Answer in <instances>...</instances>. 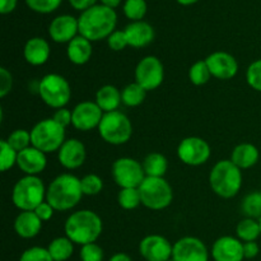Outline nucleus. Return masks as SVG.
Returning <instances> with one entry per match:
<instances>
[{
    "instance_id": "obj_1",
    "label": "nucleus",
    "mask_w": 261,
    "mask_h": 261,
    "mask_svg": "<svg viewBox=\"0 0 261 261\" xmlns=\"http://www.w3.org/2000/svg\"><path fill=\"white\" fill-rule=\"evenodd\" d=\"M117 15L112 8L106 5H93L84 10L78 18L79 35L91 42L109 38L116 27Z\"/></svg>"
},
{
    "instance_id": "obj_2",
    "label": "nucleus",
    "mask_w": 261,
    "mask_h": 261,
    "mask_svg": "<svg viewBox=\"0 0 261 261\" xmlns=\"http://www.w3.org/2000/svg\"><path fill=\"white\" fill-rule=\"evenodd\" d=\"M64 231L65 236L74 244L83 246L93 244L99 239L103 231V222L96 212L82 209L68 217L64 224Z\"/></svg>"
},
{
    "instance_id": "obj_3",
    "label": "nucleus",
    "mask_w": 261,
    "mask_h": 261,
    "mask_svg": "<svg viewBox=\"0 0 261 261\" xmlns=\"http://www.w3.org/2000/svg\"><path fill=\"white\" fill-rule=\"evenodd\" d=\"M81 178L63 173L54 178L46 190V201L58 212H66L81 203L83 198Z\"/></svg>"
},
{
    "instance_id": "obj_4",
    "label": "nucleus",
    "mask_w": 261,
    "mask_h": 261,
    "mask_svg": "<svg viewBox=\"0 0 261 261\" xmlns=\"http://www.w3.org/2000/svg\"><path fill=\"white\" fill-rule=\"evenodd\" d=\"M241 171L231 160L218 161L209 175V185L213 193L223 199L234 198L242 188Z\"/></svg>"
},
{
    "instance_id": "obj_5",
    "label": "nucleus",
    "mask_w": 261,
    "mask_h": 261,
    "mask_svg": "<svg viewBox=\"0 0 261 261\" xmlns=\"http://www.w3.org/2000/svg\"><path fill=\"white\" fill-rule=\"evenodd\" d=\"M43 181L38 176H24L15 182L12 191V201L20 212L35 211L46 200Z\"/></svg>"
},
{
    "instance_id": "obj_6",
    "label": "nucleus",
    "mask_w": 261,
    "mask_h": 261,
    "mask_svg": "<svg viewBox=\"0 0 261 261\" xmlns=\"http://www.w3.org/2000/svg\"><path fill=\"white\" fill-rule=\"evenodd\" d=\"M32 145L43 153L58 152L65 142V127L51 119L38 121L31 130Z\"/></svg>"
},
{
    "instance_id": "obj_7",
    "label": "nucleus",
    "mask_w": 261,
    "mask_h": 261,
    "mask_svg": "<svg viewBox=\"0 0 261 261\" xmlns=\"http://www.w3.org/2000/svg\"><path fill=\"white\" fill-rule=\"evenodd\" d=\"M41 99L51 109H63L71 98V87L63 75L56 73L46 74L38 83Z\"/></svg>"
},
{
    "instance_id": "obj_8",
    "label": "nucleus",
    "mask_w": 261,
    "mask_h": 261,
    "mask_svg": "<svg viewBox=\"0 0 261 261\" xmlns=\"http://www.w3.org/2000/svg\"><path fill=\"white\" fill-rule=\"evenodd\" d=\"M99 137L111 145H122L133 135V124L121 111L106 112L98 126Z\"/></svg>"
},
{
    "instance_id": "obj_9",
    "label": "nucleus",
    "mask_w": 261,
    "mask_h": 261,
    "mask_svg": "<svg viewBox=\"0 0 261 261\" xmlns=\"http://www.w3.org/2000/svg\"><path fill=\"white\" fill-rule=\"evenodd\" d=\"M138 189L142 204L150 211H163L173 200V190L165 177H145Z\"/></svg>"
},
{
    "instance_id": "obj_10",
    "label": "nucleus",
    "mask_w": 261,
    "mask_h": 261,
    "mask_svg": "<svg viewBox=\"0 0 261 261\" xmlns=\"http://www.w3.org/2000/svg\"><path fill=\"white\" fill-rule=\"evenodd\" d=\"M111 173L116 185L121 189L139 188L147 177L142 163L130 157H121L115 161Z\"/></svg>"
},
{
    "instance_id": "obj_11",
    "label": "nucleus",
    "mask_w": 261,
    "mask_h": 261,
    "mask_svg": "<svg viewBox=\"0 0 261 261\" xmlns=\"http://www.w3.org/2000/svg\"><path fill=\"white\" fill-rule=\"evenodd\" d=\"M165 79V68L157 56L148 55L138 63L135 68V82L145 91H154Z\"/></svg>"
},
{
    "instance_id": "obj_12",
    "label": "nucleus",
    "mask_w": 261,
    "mask_h": 261,
    "mask_svg": "<svg viewBox=\"0 0 261 261\" xmlns=\"http://www.w3.org/2000/svg\"><path fill=\"white\" fill-rule=\"evenodd\" d=\"M211 145L199 137H188L180 142L177 147V157L184 165L198 167L208 162L211 158Z\"/></svg>"
},
{
    "instance_id": "obj_13",
    "label": "nucleus",
    "mask_w": 261,
    "mask_h": 261,
    "mask_svg": "<svg viewBox=\"0 0 261 261\" xmlns=\"http://www.w3.org/2000/svg\"><path fill=\"white\" fill-rule=\"evenodd\" d=\"M172 251L173 245L161 234H148L139 244V254L145 261H168Z\"/></svg>"
},
{
    "instance_id": "obj_14",
    "label": "nucleus",
    "mask_w": 261,
    "mask_h": 261,
    "mask_svg": "<svg viewBox=\"0 0 261 261\" xmlns=\"http://www.w3.org/2000/svg\"><path fill=\"white\" fill-rule=\"evenodd\" d=\"M172 259L175 261H208L209 252L200 239L186 236L173 244Z\"/></svg>"
},
{
    "instance_id": "obj_15",
    "label": "nucleus",
    "mask_w": 261,
    "mask_h": 261,
    "mask_svg": "<svg viewBox=\"0 0 261 261\" xmlns=\"http://www.w3.org/2000/svg\"><path fill=\"white\" fill-rule=\"evenodd\" d=\"M73 120L71 125L81 132H89L92 129H98L99 122L105 112L99 109L96 102L83 101L73 109Z\"/></svg>"
},
{
    "instance_id": "obj_16",
    "label": "nucleus",
    "mask_w": 261,
    "mask_h": 261,
    "mask_svg": "<svg viewBox=\"0 0 261 261\" xmlns=\"http://www.w3.org/2000/svg\"><path fill=\"white\" fill-rule=\"evenodd\" d=\"M212 76L221 81H228L239 73V63L236 58L226 51H216L205 59Z\"/></svg>"
},
{
    "instance_id": "obj_17",
    "label": "nucleus",
    "mask_w": 261,
    "mask_h": 261,
    "mask_svg": "<svg viewBox=\"0 0 261 261\" xmlns=\"http://www.w3.org/2000/svg\"><path fill=\"white\" fill-rule=\"evenodd\" d=\"M87 150L79 139L71 138L66 139L60 149L58 150V160L66 170H76L86 162Z\"/></svg>"
},
{
    "instance_id": "obj_18",
    "label": "nucleus",
    "mask_w": 261,
    "mask_h": 261,
    "mask_svg": "<svg viewBox=\"0 0 261 261\" xmlns=\"http://www.w3.org/2000/svg\"><path fill=\"white\" fill-rule=\"evenodd\" d=\"M212 256L214 261H242L244 242L232 236L219 237L212 247Z\"/></svg>"
},
{
    "instance_id": "obj_19",
    "label": "nucleus",
    "mask_w": 261,
    "mask_h": 261,
    "mask_svg": "<svg viewBox=\"0 0 261 261\" xmlns=\"http://www.w3.org/2000/svg\"><path fill=\"white\" fill-rule=\"evenodd\" d=\"M17 166L25 176H38L45 171L47 166L46 153L31 145L18 153Z\"/></svg>"
},
{
    "instance_id": "obj_20",
    "label": "nucleus",
    "mask_w": 261,
    "mask_h": 261,
    "mask_svg": "<svg viewBox=\"0 0 261 261\" xmlns=\"http://www.w3.org/2000/svg\"><path fill=\"white\" fill-rule=\"evenodd\" d=\"M79 32L78 19L68 14L59 15L51 22L48 27V33L53 41L58 43H69L76 37Z\"/></svg>"
},
{
    "instance_id": "obj_21",
    "label": "nucleus",
    "mask_w": 261,
    "mask_h": 261,
    "mask_svg": "<svg viewBox=\"0 0 261 261\" xmlns=\"http://www.w3.org/2000/svg\"><path fill=\"white\" fill-rule=\"evenodd\" d=\"M124 31L129 46L132 47H145L154 40V30L149 23L144 22V20H137V22L130 23Z\"/></svg>"
},
{
    "instance_id": "obj_22",
    "label": "nucleus",
    "mask_w": 261,
    "mask_h": 261,
    "mask_svg": "<svg viewBox=\"0 0 261 261\" xmlns=\"http://www.w3.org/2000/svg\"><path fill=\"white\" fill-rule=\"evenodd\" d=\"M50 54V45L45 38L41 37L30 38L23 48L24 60L33 66H41L47 63Z\"/></svg>"
},
{
    "instance_id": "obj_23",
    "label": "nucleus",
    "mask_w": 261,
    "mask_h": 261,
    "mask_svg": "<svg viewBox=\"0 0 261 261\" xmlns=\"http://www.w3.org/2000/svg\"><path fill=\"white\" fill-rule=\"evenodd\" d=\"M42 229V221L33 211L20 212L14 221V231L19 237L25 240L33 239Z\"/></svg>"
},
{
    "instance_id": "obj_24",
    "label": "nucleus",
    "mask_w": 261,
    "mask_h": 261,
    "mask_svg": "<svg viewBox=\"0 0 261 261\" xmlns=\"http://www.w3.org/2000/svg\"><path fill=\"white\" fill-rule=\"evenodd\" d=\"M92 42L81 35L73 38L66 47V56L74 65H84L88 63L92 58Z\"/></svg>"
},
{
    "instance_id": "obj_25",
    "label": "nucleus",
    "mask_w": 261,
    "mask_h": 261,
    "mask_svg": "<svg viewBox=\"0 0 261 261\" xmlns=\"http://www.w3.org/2000/svg\"><path fill=\"white\" fill-rule=\"evenodd\" d=\"M259 158V149L251 143H241V144L236 145L231 153V161L240 170H247V168L254 167Z\"/></svg>"
},
{
    "instance_id": "obj_26",
    "label": "nucleus",
    "mask_w": 261,
    "mask_h": 261,
    "mask_svg": "<svg viewBox=\"0 0 261 261\" xmlns=\"http://www.w3.org/2000/svg\"><path fill=\"white\" fill-rule=\"evenodd\" d=\"M96 103L105 114L117 111L119 106L122 103L121 91L111 84L102 86L96 93Z\"/></svg>"
},
{
    "instance_id": "obj_27",
    "label": "nucleus",
    "mask_w": 261,
    "mask_h": 261,
    "mask_svg": "<svg viewBox=\"0 0 261 261\" xmlns=\"http://www.w3.org/2000/svg\"><path fill=\"white\" fill-rule=\"evenodd\" d=\"M142 165L147 177H165L168 168L167 158L158 152H152L145 155Z\"/></svg>"
},
{
    "instance_id": "obj_28",
    "label": "nucleus",
    "mask_w": 261,
    "mask_h": 261,
    "mask_svg": "<svg viewBox=\"0 0 261 261\" xmlns=\"http://www.w3.org/2000/svg\"><path fill=\"white\" fill-rule=\"evenodd\" d=\"M48 252L54 261H66L74 252V242L68 237H56L48 244Z\"/></svg>"
},
{
    "instance_id": "obj_29",
    "label": "nucleus",
    "mask_w": 261,
    "mask_h": 261,
    "mask_svg": "<svg viewBox=\"0 0 261 261\" xmlns=\"http://www.w3.org/2000/svg\"><path fill=\"white\" fill-rule=\"evenodd\" d=\"M237 239L241 240L242 242H251L256 241L261 236L260 223L257 219L245 218L239 222L236 227Z\"/></svg>"
},
{
    "instance_id": "obj_30",
    "label": "nucleus",
    "mask_w": 261,
    "mask_h": 261,
    "mask_svg": "<svg viewBox=\"0 0 261 261\" xmlns=\"http://www.w3.org/2000/svg\"><path fill=\"white\" fill-rule=\"evenodd\" d=\"M145 96H147V91L137 82L127 84L121 91L122 103L127 107L140 106L144 102Z\"/></svg>"
},
{
    "instance_id": "obj_31",
    "label": "nucleus",
    "mask_w": 261,
    "mask_h": 261,
    "mask_svg": "<svg viewBox=\"0 0 261 261\" xmlns=\"http://www.w3.org/2000/svg\"><path fill=\"white\" fill-rule=\"evenodd\" d=\"M242 213L246 218L259 219L261 218V193L260 191H252L247 194L241 203Z\"/></svg>"
},
{
    "instance_id": "obj_32",
    "label": "nucleus",
    "mask_w": 261,
    "mask_h": 261,
    "mask_svg": "<svg viewBox=\"0 0 261 261\" xmlns=\"http://www.w3.org/2000/svg\"><path fill=\"white\" fill-rule=\"evenodd\" d=\"M117 203L125 211H133L137 209L142 204V196H140L139 189L127 188L121 189L117 195Z\"/></svg>"
},
{
    "instance_id": "obj_33",
    "label": "nucleus",
    "mask_w": 261,
    "mask_h": 261,
    "mask_svg": "<svg viewBox=\"0 0 261 261\" xmlns=\"http://www.w3.org/2000/svg\"><path fill=\"white\" fill-rule=\"evenodd\" d=\"M212 78V73L205 60H199L194 63L189 69V79L194 86H204Z\"/></svg>"
},
{
    "instance_id": "obj_34",
    "label": "nucleus",
    "mask_w": 261,
    "mask_h": 261,
    "mask_svg": "<svg viewBox=\"0 0 261 261\" xmlns=\"http://www.w3.org/2000/svg\"><path fill=\"white\" fill-rule=\"evenodd\" d=\"M18 161V152L9 145L7 139L0 140V168L3 172L14 167Z\"/></svg>"
},
{
    "instance_id": "obj_35",
    "label": "nucleus",
    "mask_w": 261,
    "mask_h": 261,
    "mask_svg": "<svg viewBox=\"0 0 261 261\" xmlns=\"http://www.w3.org/2000/svg\"><path fill=\"white\" fill-rule=\"evenodd\" d=\"M7 142L12 148H14L18 153L24 150L25 148L32 145V139H31V132L24 129H17L8 137Z\"/></svg>"
},
{
    "instance_id": "obj_36",
    "label": "nucleus",
    "mask_w": 261,
    "mask_h": 261,
    "mask_svg": "<svg viewBox=\"0 0 261 261\" xmlns=\"http://www.w3.org/2000/svg\"><path fill=\"white\" fill-rule=\"evenodd\" d=\"M82 190H83V195L87 196H96L103 189V181L96 173H89L86 175L83 178H81Z\"/></svg>"
},
{
    "instance_id": "obj_37",
    "label": "nucleus",
    "mask_w": 261,
    "mask_h": 261,
    "mask_svg": "<svg viewBox=\"0 0 261 261\" xmlns=\"http://www.w3.org/2000/svg\"><path fill=\"white\" fill-rule=\"evenodd\" d=\"M124 12L126 17L134 22L142 20L147 13V4L144 0H126L124 4Z\"/></svg>"
},
{
    "instance_id": "obj_38",
    "label": "nucleus",
    "mask_w": 261,
    "mask_h": 261,
    "mask_svg": "<svg viewBox=\"0 0 261 261\" xmlns=\"http://www.w3.org/2000/svg\"><path fill=\"white\" fill-rule=\"evenodd\" d=\"M246 81L252 89L261 92V59L250 64L246 70Z\"/></svg>"
},
{
    "instance_id": "obj_39",
    "label": "nucleus",
    "mask_w": 261,
    "mask_h": 261,
    "mask_svg": "<svg viewBox=\"0 0 261 261\" xmlns=\"http://www.w3.org/2000/svg\"><path fill=\"white\" fill-rule=\"evenodd\" d=\"M19 261H54L47 249L40 246H33L25 250L20 255Z\"/></svg>"
},
{
    "instance_id": "obj_40",
    "label": "nucleus",
    "mask_w": 261,
    "mask_h": 261,
    "mask_svg": "<svg viewBox=\"0 0 261 261\" xmlns=\"http://www.w3.org/2000/svg\"><path fill=\"white\" fill-rule=\"evenodd\" d=\"M82 261H102L103 260V250L96 242L83 245L79 252Z\"/></svg>"
},
{
    "instance_id": "obj_41",
    "label": "nucleus",
    "mask_w": 261,
    "mask_h": 261,
    "mask_svg": "<svg viewBox=\"0 0 261 261\" xmlns=\"http://www.w3.org/2000/svg\"><path fill=\"white\" fill-rule=\"evenodd\" d=\"M28 7L38 13H51L60 5L61 0H25Z\"/></svg>"
},
{
    "instance_id": "obj_42",
    "label": "nucleus",
    "mask_w": 261,
    "mask_h": 261,
    "mask_svg": "<svg viewBox=\"0 0 261 261\" xmlns=\"http://www.w3.org/2000/svg\"><path fill=\"white\" fill-rule=\"evenodd\" d=\"M107 45L112 51H122L129 46L125 31H114L107 38Z\"/></svg>"
},
{
    "instance_id": "obj_43",
    "label": "nucleus",
    "mask_w": 261,
    "mask_h": 261,
    "mask_svg": "<svg viewBox=\"0 0 261 261\" xmlns=\"http://www.w3.org/2000/svg\"><path fill=\"white\" fill-rule=\"evenodd\" d=\"M13 87V76L7 68H0V97L4 98L10 93Z\"/></svg>"
},
{
    "instance_id": "obj_44",
    "label": "nucleus",
    "mask_w": 261,
    "mask_h": 261,
    "mask_svg": "<svg viewBox=\"0 0 261 261\" xmlns=\"http://www.w3.org/2000/svg\"><path fill=\"white\" fill-rule=\"evenodd\" d=\"M53 119L55 120L58 124H60L61 126H64L66 129L69 125H71V120H73V112H71L70 110L66 109V107H63V109L56 110L55 114H54V116H53Z\"/></svg>"
},
{
    "instance_id": "obj_45",
    "label": "nucleus",
    "mask_w": 261,
    "mask_h": 261,
    "mask_svg": "<svg viewBox=\"0 0 261 261\" xmlns=\"http://www.w3.org/2000/svg\"><path fill=\"white\" fill-rule=\"evenodd\" d=\"M33 212L37 214V217L41 219V221L47 222L54 217V212H55V209H54L53 206H51L50 204L45 200L43 203H41L40 205H38Z\"/></svg>"
},
{
    "instance_id": "obj_46",
    "label": "nucleus",
    "mask_w": 261,
    "mask_h": 261,
    "mask_svg": "<svg viewBox=\"0 0 261 261\" xmlns=\"http://www.w3.org/2000/svg\"><path fill=\"white\" fill-rule=\"evenodd\" d=\"M260 247L256 244V241L244 242V255L245 259H255L259 255Z\"/></svg>"
},
{
    "instance_id": "obj_47",
    "label": "nucleus",
    "mask_w": 261,
    "mask_h": 261,
    "mask_svg": "<svg viewBox=\"0 0 261 261\" xmlns=\"http://www.w3.org/2000/svg\"><path fill=\"white\" fill-rule=\"evenodd\" d=\"M71 4V7H74L78 10H87L89 8H92L96 3V0H69Z\"/></svg>"
},
{
    "instance_id": "obj_48",
    "label": "nucleus",
    "mask_w": 261,
    "mask_h": 261,
    "mask_svg": "<svg viewBox=\"0 0 261 261\" xmlns=\"http://www.w3.org/2000/svg\"><path fill=\"white\" fill-rule=\"evenodd\" d=\"M15 5H17V0H0V12L3 14H8L14 10Z\"/></svg>"
},
{
    "instance_id": "obj_49",
    "label": "nucleus",
    "mask_w": 261,
    "mask_h": 261,
    "mask_svg": "<svg viewBox=\"0 0 261 261\" xmlns=\"http://www.w3.org/2000/svg\"><path fill=\"white\" fill-rule=\"evenodd\" d=\"M109 261H133V260L132 257H130L127 254H125V252H117V254L112 255Z\"/></svg>"
},
{
    "instance_id": "obj_50",
    "label": "nucleus",
    "mask_w": 261,
    "mask_h": 261,
    "mask_svg": "<svg viewBox=\"0 0 261 261\" xmlns=\"http://www.w3.org/2000/svg\"><path fill=\"white\" fill-rule=\"evenodd\" d=\"M101 2L103 5H106V7H110L114 9L115 7H117V5L120 4V2H121V0H101Z\"/></svg>"
},
{
    "instance_id": "obj_51",
    "label": "nucleus",
    "mask_w": 261,
    "mask_h": 261,
    "mask_svg": "<svg viewBox=\"0 0 261 261\" xmlns=\"http://www.w3.org/2000/svg\"><path fill=\"white\" fill-rule=\"evenodd\" d=\"M177 2L182 5H190V4H194V3H196L198 0H177Z\"/></svg>"
},
{
    "instance_id": "obj_52",
    "label": "nucleus",
    "mask_w": 261,
    "mask_h": 261,
    "mask_svg": "<svg viewBox=\"0 0 261 261\" xmlns=\"http://www.w3.org/2000/svg\"><path fill=\"white\" fill-rule=\"evenodd\" d=\"M259 223H260V228H261V218L259 219Z\"/></svg>"
},
{
    "instance_id": "obj_53",
    "label": "nucleus",
    "mask_w": 261,
    "mask_h": 261,
    "mask_svg": "<svg viewBox=\"0 0 261 261\" xmlns=\"http://www.w3.org/2000/svg\"><path fill=\"white\" fill-rule=\"evenodd\" d=\"M168 261H175V260H173V259H171V260H168Z\"/></svg>"
}]
</instances>
